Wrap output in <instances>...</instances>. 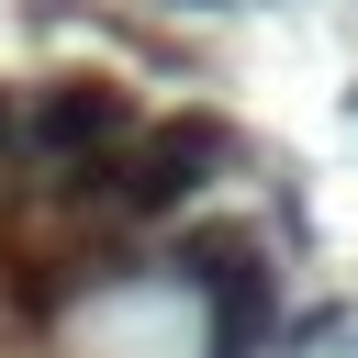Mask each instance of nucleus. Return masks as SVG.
Segmentation results:
<instances>
[{
    "mask_svg": "<svg viewBox=\"0 0 358 358\" xmlns=\"http://www.w3.org/2000/svg\"><path fill=\"white\" fill-rule=\"evenodd\" d=\"M134 123H145V101H134V78H112V67L22 78V168H34V179H56V168H101Z\"/></svg>",
    "mask_w": 358,
    "mask_h": 358,
    "instance_id": "2",
    "label": "nucleus"
},
{
    "mask_svg": "<svg viewBox=\"0 0 358 358\" xmlns=\"http://www.w3.org/2000/svg\"><path fill=\"white\" fill-rule=\"evenodd\" d=\"M347 347H358V324H347Z\"/></svg>",
    "mask_w": 358,
    "mask_h": 358,
    "instance_id": "7",
    "label": "nucleus"
},
{
    "mask_svg": "<svg viewBox=\"0 0 358 358\" xmlns=\"http://www.w3.org/2000/svg\"><path fill=\"white\" fill-rule=\"evenodd\" d=\"M168 11H235V0H168Z\"/></svg>",
    "mask_w": 358,
    "mask_h": 358,
    "instance_id": "6",
    "label": "nucleus"
},
{
    "mask_svg": "<svg viewBox=\"0 0 358 358\" xmlns=\"http://www.w3.org/2000/svg\"><path fill=\"white\" fill-rule=\"evenodd\" d=\"M313 347H347V313L336 302H291L280 313V358H313Z\"/></svg>",
    "mask_w": 358,
    "mask_h": 358,
    "instance_id": "4",
    "label": "nucleus"
},
{
    "mask_svg": "<svg viewBox=\"0 0 358 358\" xmlns=\"http://www.w3.org/2000/svg\"><path fill=\"white\" fill-rule=\"evenodd\" d=\"M246 157V134L224 123V112H145L101 168H56V179H34V201L56 213V224H78V213H112V224H134L145 246L179 224V213H201L213 201V179Z\"/></svg>",
    "mask_w": 358,
    "mask_h": 358,
    "instance_id": "1",
    "label": "nucleus"
},
{
    "mask_svg": "<svg viewBox=\"0 0 358 358\" xmlns=\"http://www.w3.org/2000/svg\"><path fill=\"white\" fill-rule=\"evenodd\" d=\"M347 101H358V90H347Z\"/></svg>",
    "mask_w": 358,
    "mask_h": 358,
    "instance_id": "8",
    "label": "nucleus"
},
{
    "mask_svg": "<svg viewBox=\"0 0 358 358\" xmlns=\"http://www.w3.org/2000/svg\"><path fill=\"white\" fill-rule=\"evenodd\" d=\"M56 336H78V358H201V302L157 268V246H145V268L134 280H112V291H90Z\"/></svg>",
    "mask_w": 358,
    "mask_h": 358,
    "instance_id": "3",
    "label": "nucleus"
},
{
    "mask_svg": "<svg viewBox=\"0 0 358 358\" xmlns=\"http://www.w3.org/2000/svg\"><path fill=\"white\" fill-rule=\"evenodd\" d=\"M0 179H22V78H0Z\"/></svg>",
    "mask_w": 358,
    "mask_h": 358,
    "instance_id": "5",
    "label": "nucleus"
}]
</instances>
